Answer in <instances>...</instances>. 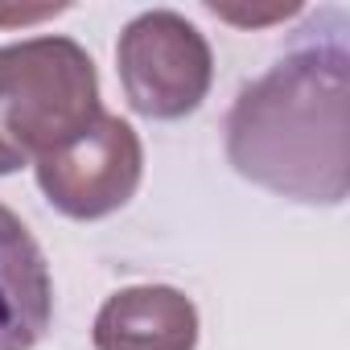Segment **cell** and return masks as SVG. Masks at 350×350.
I'll return each mask as SVG.
<instances>
[{"mask_svg": "<svg viewBox=\"0 0 350 350\" xmlns=\"http://www.w3.org/2000/svg\"><path fill=\"white\" fill-rule=\"evenodd\" d=\"M99 111L95 62L75 38L0 46V178L83 132Z\"/></svg>", "mask_w": 350, "mask_h": 350, "instance_id": "7a4b0ae2", "label": "cell"}, {"mask_svg": "<svg viewBox=\"0 0 350 350\" xmlns=\"http://www.w3.org/2000/svg\"><path fill=\"white\" fill-rule=\"evenodd\" d=\"M293 54L247 83L227 116V157L239 178L305 206H342L350 190L346 148V42L309 29Z\"/></svg>", "mask_w": 350, "mask_h": 350, "instance_id": "6da1fadb", "label": "cell"}, {"mask_svg": "<svg viewBox=\"0 0 350 350\" xmlns=\"http://www.w3.org/2000/svg\"><path fill=\"white\" fill-rule=\"evenodd\" d=\"M33 173L54 211L91 223L132 202L144 178V144L128 120L99 111L83 132L42 152Z\"/></svg>", "mask_w": 350, "mask_h": 350, "instance_id": "277c9868", "label": "cell"}, {"mask_svg": "<svg viewBox=\"0 0 350 350\" xmlns=\"http://www.w3.org/2000/svg\"><path fill=\"white\" fill-rule=\"evenodd\" d=\"M116 66L132 111L148 120H182L198 111L215 79V58L202 29L173 9L132 17L120 33Z\"/></svg>", "mask_w": 350, "mask_h": 350, "instance_id": "3957f363", "label": "cell"}, {"mask_svg": "<svg viewBox=\"0 0 350 350\" xmlns=\"http://www.w3.org/2000/svg\"><path fill=\"white\" fill-rule=\"evenodd\" d=\"M91 342L95 350H194L198 309L169 284H132L103 301Z\"/></svg>", "mask_w": 350, "mask_h": 350, "instance_id": "8992f818", "label": "cell"}, {"mask_svg": "<svg viewBox=\"0 0 350 350\" xmlns=\"http://www.w3.org/2000/svg\"><path fill=\"white\" fill-rule=\"evenodd\" d=\"M54 321V280L46 252L0 202V350H33Z\"/></svg>", "mask_w": 350, "mask_h": 350, "instance_id": "5b68a950", "label": "cell"}]
</instances>
